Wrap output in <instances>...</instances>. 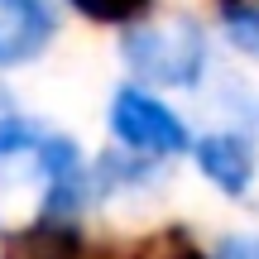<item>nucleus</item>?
Masks as SVG:
<instances>
[{
	"instance_id": "7ed1b4c3",
	"label": "nucleus",
	"mask_w": 259,
	"mask_h": 259,
	"mask_svg": "<svg viewBox=\"0 0 259 259\" xmlns=\"http://www.w3.org/2000/svg\"><path fill=\"white\" fill-rule=\"evenodd\" d=\"M58 19L48 0H0V67H19L38 58L53 38Z\"/></svg>"
},
{
	"instance_id": "423d86ee",
	"label": "nucleus",
	"mask_w": 259,
	"mask_h": 259,
	"mask_svg": "<svg viewBox=\"0 0 259 259\" xmlns=\"http://www.w3.org/2000/svg\"><path fill=\"white\" fill-rule=\"evenodd\" d=\"M226 34L235 48L259 58V5L254 0H226Z\"/></svg>"
},
{
	"instance_id": "39448f33",
	"label": "nucleus",
	"mask_w": 259,
	"mask_h": 259,
	"mask_svg": "<svg viewBox=\"0 0 259 259\" xmlns=\"http://www.w3.org/2000/svg\"><path fill=\"white\" fill-rule=\"evenodd\" d=\"M0 259H101V250H92L67 221H38L19 231Z\"/></svg>"
},
{
	"instance_id": "f03ea898",
	"label": "nucleus",
	"mask_w": 259,
	"mask_h": 259,
	"mask_svg": "<svg viewBox=\"0 0 259 259\" xmlns=\"http://www.w3.org/2000/svg\"><path fill=\"white\" fill-rule=\"evenodd\" d=\"M111 130L125 149H139V154H183L187 149V130L168 111L163 101H154L149 92H135V87H120L111 101Z\"/></svg>"
},
{
	"instance_id": "f257e3e1",
	"label": "nucleus",
	"mask_w": 259,
	"mask_h": 259,
	"mask_svg": "<svg viewBox=\"0 0 259 259\" xmlns=\"http://www.w3.org/2000/svg\"><path fill=\"white\" fill-rule=\"evenodd\" d=\"M120 58L130 63L135 77H144L154 87H192L206 67V34L187 15L135 24L120 38Z\"/></svg>"
},
{
	"instance_id": "0eeeda50",
	"label": "nucleus",
	"mask_w": 259,
	"mask_h": 259,
	"mask_svg": "<svg viewBox=\"0 0 259 259\" xmlns=\"http://www.w3.org/2000/svg\"><path fill=\"white\" fill-rule=\"evenodd\" d=\"M72 5L82 10L87 19H96V24H125L139 10H149L154 0H72Z\"/></svg>"
},
{
	"instance_id": "1a4fd4ad",
	"label": "nucleus",
	"mask_w": 259,
	"mask_h": 259,
	"mask_svg": "<svg viewBox=\"0 0 259 259\" xmlns=\"http://www.w3.org/2000/svg\"><path fill=\"white\" fill-rule=\"evenodd\" d=\"M158 259H206V254H197V250H173V254H158Z\"/></svg>"
},
{
	"instance_id": "6e6552de",
	"label": "nucleus",
	"mask_w": 259,
	"mask_h": 259,
	"mask_svg": "<svg viewBox=\"0 0 259 259\" xmlns=\"http://www.w3.org/2000/svg\"><path fill=\"white\" fill-rule=\"evenodd\" d=\"M216 259H259V235H231V240H221Z\"/></svg>"
},
{
	"instance_id": "20e7f679",
	"label": "nucleus",
	"mask_w": 259,
	"mask_h": 259,
	"mask_svg": "<svg viewBox=\"0 0 259 259\" xmlns=\"http://www.w3.org/2000/svg\"><path fill=\"white\" fill-rule=\"evenodd\" d=\"M197 163H202V173L226 197H240L250 187V178H254V154H250V144L240 135H206L197 144Z\"/></svg>"
}]
</instances>
